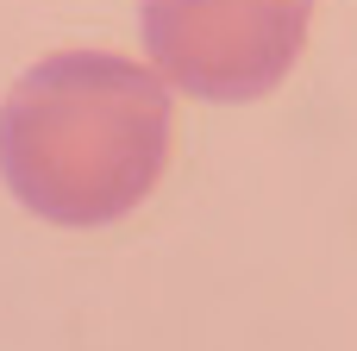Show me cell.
<instances>
[{
	"label": "cell",
	"instance_id": "obj_2",
	"mask_svg": "<svg viewBox=\"0 0 357 351\" xmlns=\"http://www.w3.org/2000/svg\"><path fill=\"white\" fill-rule=\"evenodd\" d=\"M314 0H138L163 88L195 100H264L301 57Z\"/></svg>",
	"mask_w": 357,
	"mask_h": 351
},
{
	"label": "cell",
	"instance_id": "obj_1",
	"mask_svg": "<svg viewBox=\"0 0 357 351\" xmlns=\"http://www.w3.org/2000/svg\"><path fill=\"white\" fill-rule=\"evenodd\" d=\"M169 157V88L113 50H56L0 100V176L50 226L132 214Z\"/></svg>",
	"mask_w": 357,
	"mask_h": 351
}]
</instances>
